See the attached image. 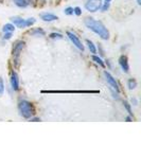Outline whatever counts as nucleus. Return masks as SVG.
<instances>
[{
  "label": "nucleus",
  "mask_w": 141,
  "mask_h": 159,
  "mask_svg": "<svg viewBox=\"0 0 141 159\" xmlns=\"http://www.w3.org/2000/svg\"><path fill=\"white\" fill-rule=\"evenodd\" d=\"M104 75H105L106 81H107V83L109 84L112 89L116 90V92H119V85H118V83H117L116 78H114V76L107 71H104Z\"/></svg>",
  "instance_id": "6"
},
{
  "label": "nucleus",
  "mask_w": 141,
  "mask_h": 159,
  "mask_svg": "<svg viewBox=\"0 0 141 159\" xmlns=\"http://www.w3.org/2000/svg\"><path fill=\"white\" fill-rule=\"evenodd\" d=\"M0 2H3V0H0Z\"/></svg>",
  "instance_id": "32"
},
{
  "label": "nucleus",
  "mask_w": 141,
  "mask_h": 159,
  "mask_svg": "<svg viewBox=\"0 0 141 159\" xmlns=\"http://www.w3.org/2000/svg\"><path fill=\"white\" fill-rule=\"evenodd\" d=\"M101 5H102L101 0H87V2L85 3V9L88 12L94 13L101 9Z\"/></svg>",
  "instance_id": "4"
},
{
  "label": "nucleus",
  "mask_w": 141,
  "mask_h": 159,
  "mask_svg": "<svg viewBox=\"0 0 141 159\" xmlns=\"http://www.w3.org/2000/svg\"><path fill=\"white\" fill-rule=\"evenodd\" d=\"M127 87L128 89H135V88L137 87V81L135 80V78H130L127 81Z\"/></svg>",
  "instance_id": "14"
},
{
  "label": "nucleus",
  "mask_w": 141,
  "mask_h": 159,
  "mask_svg": "<svg viewBox=\"0 0 141 159\" xmlns=\"http://www.w3.org/2000/svg\"><path fill=\"white\" fill-rule=\"evenodd\" d=\"M67 36H68V38H69L70 41H71V43L73 44V45L75 46V47L78 48V50H81V51H84L83 44H82V41H80V38H78V36H76L75 34L73 33V32L68 31L67 32Z\"/></svg>",
  "instance_id": "5"
},
{
  "label": "nucleus",
  "mask_w": 141,
  "mask_h": 159,
  "mask_svg": "<svg viewBox=\"0 0 141 159\" xmlns=\"http://www.w3.org/2000/svg\"><path fill=\"white\" fill-rule=\"evenodd\" d=\"M49 37L52 38V39H62V38H63V35L60 33H51Z\"/></svg>",
  "instance_id": "19"
},
{
  "label": "nucleus",
  "mask_w": 141,
  "mask_h": 159,
  "mask_svg": "<svg viewBox=\"0 0 141 159\" xmlns=\"http://www.w3.org/2000/svg\"><path fill=\"white\" fill-rule=\"evenodd\" d=\"M43 93H90V92H93V93H98L99 91H72V90H43Z\"/></svg>",
  "instance_id": "7"
},
{
  "label": "nucleus",
  "mask_w": 141,
  "mask_h": 159,
  "mask_svg": "<svg viewBox=\"0 0 141 159\" xmlns=\"http://www.w3.org/2000/svg\"><path fill=\"white\" fill-rule=\"evenodd\" d=\"M119 64H120L121 68L124 72L127 73L128 70H130V66H128V62H127V57L125 55H121L119 58Z\"/></svg>",
  "instance_id": "9"
},
{
  "label": "nucleus",
  "mask_w": 141,
  "mask_h": 159,
  "mask_svg": "<svg viewBox=\"0 0 141 159\" xmlns=\"http://www.w3.org/2000/svg\"><path fill=\"white\" fill-rule=\"evenodd\" d=\"M126 121H127V122H130V121H132V118H130V116L126 117Z\"/></svg>",
  "instance_id": "28"
},
{
  "label": "nucleus",
  "mask_w": 141,
  "mask_h": 159,
  "mask_svg": "<svg viewBox=\"0 0 141 159\" xmlns=\"http://www.w3.org/2000/svg\"><path fill=\"white\" fill-rule=\"evenodd\" d=\"M124 107H125V109L127 110V112H128V115L130 116H133V112H132V109H130V105L128 104V102H126V101H124Z\"/></svg>",
  "instance_id": "21"
},
{
  "label": "nucleus",
  "mask_w": 141,
  "mask_h": 159,
  "mask_svg": "<svg viewBox=\"0 0 141 159\" xmlns=\"http://www.w3.org/2000/svg\"><path fill=\"white\" fill-rule=\"evenodd\" d=\"M13 2L19 8H27L30 5V0H13Z\"/></svg>",
  "instance_id": "12"
},
{
  "label": "nucleus",
  "mask_w": 141,
  "mask_h": 159,
  "mask_svg": "<svg viewBox=\"0 0 141 159\" xmlns=\"http://www.w3.org/2000/svg\"><path fill=\"white\" fill-rule=\"evenodd\" d=\"M73 14H75L76 16H81L82 15V10H81V8L76 7L73 9Z\"/></svg>",
  "instance_id": "24"
},
{
  "label": "nucleus",
  "mask_w": 141,
  "mask_h": 159,
  "mask_svg": "<svg viewBox=\"0 0 141 159\" xmlns=\"http://www.w3.org/2000/svg\"><path fill=\"white\" fill-rule=\"evenodd\" d=\"M137 3H138V5H141V0H137Z\"/></svg>",
  "instance_id": "29"
},
{
  "label": "nucleus",
  "mask_w": 141,
  "mask_h": 159,
  "mask_svg": "<svg viewBox=\"0 0 141 159\" xmlns=\"http://www.w3.org/2000/svg\"><path fill=\"white\" fill-rule=\"evenodd\" d=\"M12 37V32H5V36H3V39H11Z\"/></svg>",
  "instance_id": "25"
},
{
  "label": "nucleus",
  "mask_w": 141,
  "mask_h": 159,
  "mask_svg": "<svg viewBox=\"0 0 141 159\" xmlns=\"http://www.w3.org/2000/svg\"><path fill=\"white\" fill-rule=\"evenodd\" d=\"M92 61H94V63L98 64L99 66H101L102 68H105V64H104V62L101 60L99 56H96V55H92Z\"/></svg>",
  "instance_id": "13"
},
{
  "label": "nucleus",
  "mask_w": 141,
  "mask_h": 159,
  "mask_svg": "<svg viewBox=\"0 0 141 159\" xmlns=\"http://www.w3.org/2000/svg\"><path fill=\"white\" fill-rule=\"evenodd\" d=\"M3 92H5V83H3L2 78L0 76V96H2Z\"/></svg>",
  "instance_id": "20"
},
{
  "label": "nucleus",
  "mask_w": 141,
  "mask_h": 159,
  "mask_svg": "<svg viewBox=\"0 0 141 159\" xmlns=\"http://www.w3.org/2000/svg\"><path fill=\"white\" fill-rule=\"evenodd\" d=\"M31 121L37 122V121H40V119H39V118H31Z\"/></svg>",
  "instance_id": "27"
},
{
  "label": "nucleus",
  "mask_w": 141,
  "mask_h": 159,
  "mask_svg": "<svg viewBox=\"0 0 141 159\" xmlns=\"http://www.w3.org/2000/svg\"><path fill=\"white\" fill-rule=\"evenodd\" d=\"M56 1H57V3H60V0H56Z\"/></svg>",
  "instance_id": "31"
},
{
  "label": "nucleus",
  "mask_w": 141,
  "mask_h": 159,
  "mask_svg": "<svg viewBox=\"0 0 141 159\" xmlns=\"http://www.w3.org/2000/svg\"><path fill=\"white\" fill-rule=\"evenodd\" d=\"M86 43H87V45H88V49H89V51L91 52V53H97V48H96V46L93 45V43L92 41H90L89 39H87L86 41Z\"/></svg>",
  "instance_id": "16"
},
{
  "label": "nucleus",
  "mask_w": 141,
  "mask_h": 159,
  "mask_svg": "<svg viewBox=\"0 0 141 159\" xmlns=\"http://www.w3.org/2000/svg\"><path fill=\"white\" fill-rule=\"evenodd\" d=\"M35 18H29V19H25V28L31 27L32 25L35 23Z\"/></svg>",
  "instance_id": "18"
},
{
  "label": "nucleus",
  "mask_w": 141,
  "mask_h": 159,
  "mask_svg": "<svg viewBox=\"0 0 141 159\" xmlns=\"http://www.w3.org/2000/svg\"><path fill=\"white\" fill-rule=\"evenodd\" d=\"M40 18L43 19L44 21H48V23H50V21H54V20H57L58 17L56 15H54V14L52 13H41L40 14Z\"/></svg>",
  "instance_id": "10"
},
{
  "label": "nucleus",
  "mask_w": 141,
  "mask_h": 159,
  "mask_svg": "<svg viewBox=\"0 0 141 159\" xmlns=\"http://www.w3.org/2000/svg\"><path fill=\"white\" fill-rule=\"evenodd\" d=\"M11 21L13 23L14 26L18 28H25V19H23L21 17H12L11 18Z\"/></svg>",
  "instance_id": "11"
},
{
  "label": "nucleus",
  "mask_w": 141,
  "mask_h": 159,
  "mask_svg": "<svg viewBox=\"0 0 141 159\" xmlns=\"http://www.w3.org/2000/svg\"><path fill=\"white\" fill-rule=\"evenodd\" d=\"M30 34H31V35L44 36V35H45V31H44V30H41V29H35V30H33V31L30 32Z\"/></svg>",
  "instance_id": "17"
},
{
  "label": "nucleus",
  "mask_w": 141,
  "mask_h": 159,
  "mask_svg": "<svg viewBox=\"0 0 141 159\" xmlns=\"http://www.w3.org/2000/svg\"><path fill=\"white\" fill-rule=\"evenodd\" d=\"M84 23H85V26L88 29L91 30L96 34H98L102 39L107 41L108 38H109V32H108L107 28H105V26L101 23V21L96 20L92 17H87Z\"/></svg>",
  "instance_id": "1"
},
{
  "label": "nucleus",
  "mask_w": 141,
  "mask_h": 159,
  "mask_svg": "<svg viewBox=\"0 0 141 159\" xmlns=\"http://www.w3.org/2000/svg\"><path fill=\"white\" fill-rule=\"evenodd\" d=\"M14 30H15V26L12 25V23H7V25H5L2 28V31L5 32H5H13Z\"/></svg>",
  "instance_id": "15"
},
{
  "label": "nucleus",
  "mask_w": 141,
  "mask_h": 159,
  "mask_svg": "<svg viewBox=\"0 0 141 159\" xmlns=\"http://www.w3.org/2000/svg\"><path fill=\"white\" fill-rule=\"evenodd\" d=\"M64 13L66 14V15H73V8H66L65 10H64Z\"/></svg>",
  "instance_id": "22"
},
{
  "label": "nucleus",
  "mask_w": 141,
  "mask_h": 159,
  "mask_svg": "<svg viewBox=\"0 0 141 159\" xmlns=\"http://www.w3.org/2000/svg\"><path fill=\"white\" fill-rule=\"evenodd\" d=\"M132 103L134 104V105H137V104H138V101L134 98V99H132Z\"/></svg>",
  "instance_id": "26"
},
{
  "label": "nucleus",
  "mask_w": 141,
  "mask_h": 159,
  "mask_svg": "<svg viewBox=\"0 0 141 159\" xmlns=\"http://www.w3.org/2000/svg\"><path fill=\"white\" fill-rule=\"evenodd\" d=\"M18 110H19L20 116L25 119H30L34 115V108L31 102L23 100L18 104Z\"/></svg>",
  "instance_id": "2"
},
{
  "label": "nucleus",
  "mask_w": 141,
  "mask_h": 159,
  "mask_svg": "<svg viewBox=\"0 0 141 159\" xmlns=\"http://www.w3.org/2000/svg\"><path fill=\"white\" fill-rule=\"evenodd\" d=\"M11 87L14 91H18L19 90V78L16 72H12L11 74Z\"/></svg>",
  "instance_id": "8"
},
{
  "label": "nucleus",
  "mask_w": 141,
  "mask_h": 159,
  "mask_svg": "<svg viewBox=\"0 0 141 159\" xmlns=\"http://www.w3.org/2000/svg\"><path fill=\"white\" fill-rule=\"evenodd\" d=\"M109 5H110V3L109 2H104V5H101V10H102V12H106L108 9H109Z\"/></svg>",
  "instance_id": "23"
},
{
  "label": "nucleus",
  "mask_w": 141,
  "mask_h": 159,
  "mask_svg": "<svg viewBox=\"0 0 141 159\" xmlns=\"http://www.w3.org/2000/svg\"><path fill=\"white\" fill-rule=\"evenodd\" d=\"M106 2H110V1H112V0H105Z\"/></svg>",
  "instance_id": "30"
},
{
  "label": "nucleus",
  "mask_w": 141,
  "mask_h": 159,
  "mask_svg": "<svg viewBox=\"0 0 141 159\" xmlns=\"http://www.w3.org/2000/svg\"><path fill=\"white\" fill-rule=\"evenodd\" d=\"M25 47V41H19L15 44L13 48V58H14V63L16 65H19V57H20V54L23 52V49Z\"/></svg>",
  "instance_id": "3"
}]
</instances>
